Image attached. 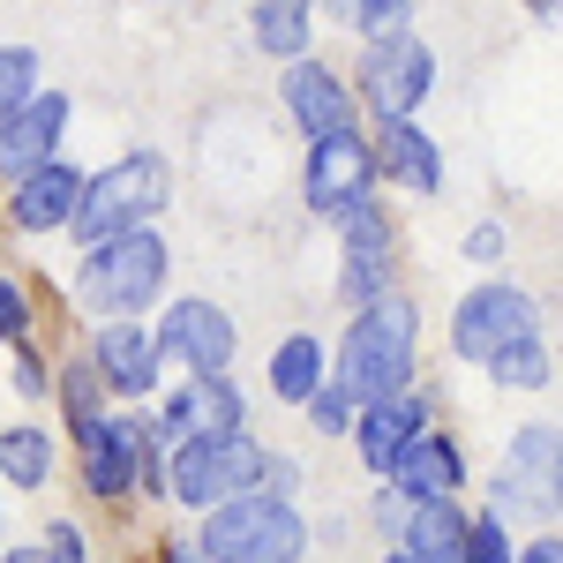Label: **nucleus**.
Wrapping results in <instances>:
<instances>
[{
  "mask_svg": "<svg viewBox=\"0 0 563 563\" xmlns=\"http://www.w3.org/2000/svg\"><path fill=\"white\" fill-rule=\"evenodd\" d=\"M526 339H541V301L526 286H511V278H481L451 308V353L474 361V368H496Z\"/></svg>",
  "mask_w": 563,
  "mask_h": 563,
  "instance_id": "6",
  "label": "nucleus"
},
{
  "mask_svg": "<svg viewBox=\"0 0 563 563\" xmlns=\"http://www.w3.org/2000/svg\"><path fill=\"white\" fill-rule=\"evenodd\" d=\"M278 98H286V113H294V129L308 143L316 135H339V129H361V90H353V76L323 68V60H294L278 76Z\"/></svg>",
  "mask_w": 563,
  "mask_h": 563,
  "instance_id": "12",
  "label": "nucleus"
},
{
  "mask_svg": "<svg viewBox=\"0 0 563 563\" xmlns=\"http://www.w3.org/2000/svg\"><path fill=\"white\" fill-rule=\"evenodd\" d=\"M166 203H174V166H166L158 151H121L113 166H98V174H90L84 211H76V241L98 249V241L143 233Z\"/></svg>",
  "mask_w": 563,
  "mask_h": 563,
  "instance_id": "3",
  "label": "nucleus"
},
{
  "mask_svg": "<svg viewBox=\"0 0 563 563\" xmlns=\"http://www.w3.org/2000/svg\"><path fill=\"white\" fill-rule=\"evenodd\" d=\"M249 8H256V0H249Z\"/></svg>",
  "mask_w": 563,
  "mask_h": 563,
  "instance_id": "39",
  "label": "nucleus"
},
{
  "mask_svg": "<svg viewBox=\"0 0 563 563\" xmlns=\"http://www.w3.org/2000/svg\"><path fill=\"white\" fill-rule=\"evenodd\" d=\"M466 563H519V549H511V519H504V511H474Z\"/></svg>",
  "mask_w": 563,
  "mask_h": 563,
  "instance_id": "31",
  "label": "nucleus"
},
{
  "mask_svg": "<svg viewBox=\"0 0 563 563\" xmlns=\"http://www.w3.org/2000/svg\"><path fill=\"white\" fill-rule=\"evenodd\" d=\"M31 294H23V278H0V346H31Z\"/></svg>",
  "mask_w": 563,
  "mask_h": 563,
  "instance_id": "32",
  "label": "nucleus"
},
{
  "mask_svg": "<svg viewBox=\"0 0 563 563\" xmlns=\"http://www.w3.org/2000/svg\"><path fill=\"white\" fill-rule=\"evenodd\" d=\"M519 563H563V541L556 533H533V541L519 549Z\"/></svg>",
  "mask_w": 563,
  "mask_h": 563,
  "instance_id": "35",
  "label": "nucleus"
},
{
  "mask_svg": "<svg viewBox=\"0 0 563 563\" xmlns=\"http://www.w3.org/2000/svg\"><path fill=\"white\" fill-rule=\"evenodd\" d=\"M38 53H31V45H8V53H0V113H23V106H31V98H38Z\"/></svg>",
  "mask_w": 563,
  "mask_h": 563,
  "instance_id": "28",
  "label": "nucleus"
},
{
  "mask_svg": "<svg viewBox=\"0 0 563 563\" xmlns=\"http://www.w3.org/2000/svg\"><path fill=\"white\" fill-rule=\"evenodd\" d=\"M106 398H113V390H106V376H98V361H68V368H60V406H68V429H76V443H84L90 429H106V421H113V413H106Z\"/></svg>",
  "mask_w": 563,
  "mask_h": 563,
  "instance_id": "25",
  "label": "nucleus"
},
{
  "mask_svg": "<svg viewBox=\"0 0 563 563\" xmlns=\"http://www.w3.org/2000/svg\"><path fill=\"white\" fill-rule=\"evenodd\" d=\"M263 481H271V451L249 429L174 443V504L196 511V519H211L218 504H233V496H256Z\"/></svg>",
  "mask_w": 563,
  "mask_h": 563,
  "instance_id": "5",
  "label": "nucleus"
},
{
  "mask_svg": "<svg viewBox=\"0 0 563 563\" xmlns=\"http://www.w3.org/2000/svg\"><path fill=\"white\" fill-rule=\"evenodd\" d=\"M84 488L98 504H129L143 488V421L135 413H113L106 429L84 435Z\"/></svg>",
  "mask_w": 563,
  "mask_h": 563,
  "instance_id": "17",
  "label": "nucleus"
},
{
  "mask_svg": "<svg viewBox=\"0 0 563 563\" xmlns=\"http://www.w3.org/2000/svg\"><path fill=\"white\" fill-rule=\"evenodd\" d=\"M496 511L519 526H549L563 511V429L526 421L496 466Z\"/></svg>",
  "mask_w": 563,
  "mask_h": 563,
  "instance_id": "8",
  "label": "nucleus"
},
{
  "mask_svg": "<svg viewBox=\"0 0 563 563\" xmlns=\"http://www.w3.org/2000/svg\"><path fill=\"white\" fill-rule=\"evenodd\" d=\"M390 488H406L413 504H443V496H459V488H466V451H459V435L429 429L413 451H406V466L390 474Z\"/></svg>",
  "mask_w": 563,
  "mask_h": 563,
  "instance_id": "20",
  "label": "nucleus"
},
{
  "mask_svg": "<svg viewBox=\"0 0 563 563\" xmlns=\"http://www.w3.org/2000/svg\"><path fill=\"white\" fill-rule=\"evenodd\" d=\"M376 158H384L390 188H413V196H435L443 188V151L421 121H376Z\"/></svg>",
  "mask_w": 563,
  "mask_h": 563,
  "instance_id": "19",
  "label": "nucleus"
},
{
  "mask_svg": "<svg viewBox=\"0 0 563 563\" xmlns=\"http://www.w3.org/2000/svg\"><path fill=\"white\" fill-rule=\"evenodd\" d=\"M331 376H339V368L323 361V339H316V331H294V339L271 346V398H286V406H308Z\"/></svg>",
  "mask_w": 563,
  "mask_h": 563,
  "instance_id": "23",
  "label": "nucleus"
},
{
  "mask_svg": "<svg viewBox=\"0 0 563 563\" xmlns=\"http://www.w3.org/2000/svg\"><path fill=\"white\" fill-rule=\"evenodd\" d=\"M203 563H301L308 556V519L286 496H233L211 519H196Z\"/></svg>",
  "mask_w": 563,
  "mask_h": 563,
  "instance_id": "4",
  "label": "nucleus"
},
{
  "mask_svg": "<svg viewBox=\"0 0 563 563\" xmlns=\"http://www.w3.org/2000/svg\"><path fill=\"white\" fill-rule=\"evenodd\" d=\"M301 413H308V429H316V435H353V429H361V398H353V390L339 384V376L316 390Z\"/></svg>",
  "mask_w": 563,
  "mask_h": 563,
  "instance_id": "29",
  "label": "nucleus"
},
{
  "mask_svg": "<svg viewBox=\"0 0 563 563\" xmlns=\"http://www.w3.org/2000/svg\"><path fill=\"white\" fill-rule=\"evenodd\" d=\"M549 376H556V361H549V346H541V339L511 346L496 368H488V384H504V390H549Z\"/></svg>",
  "mask_w": 563,
  "mask_h": 563,
  "instance_id": "27",
  "label": "nucleus"
},
{
  "mask_svg": "<svg viewBox=\"0 0 563 563\" xmlns=\"http://www.w3.org/2000/svg\"><path fill=\"white\" fill-rule=\"evenodd\" d=\"M353 90H361V106H368L376 121H413V113L429 106V90H435V53H429V38H421V31H406V38L361 45Z\"/></svg>",
  "mask_w": 563,
  "mask_h": 563,
  "instance_id": "9",
  "label": "nucleus"
},
{
  "mask_svg": "<svg viewBox=\"0 0 563 563\" xmlns=\"http://www.w3.org/2000/svg\"><path fill=\"white\" fill-rule=\"evenodd\" d=\"M0 474H8V488H45L53 481V435L38 429V421H15V429L0 435Z\"/></svg>",
  "mask_w": 563,
  "mask_h": 563,
  "instance_id": "24",
  "label": "nucleus"
},
{
  "mask_svg": "<svg viewBox=\"0 0 563 563\" xmlns=\"http://www.w3.org/2000/svg\"><path fill=\"white\" fill-rule=\"evenodd\" d=\"M158 563H203V549H196V541H166V556Z\"/></svg>",
  "mask_w": 563,
  "mask_h": 563,
  "instance_id": "36",
  "label": "nucleus"
},
{
  "mask_svg": "<svg viewBox=\"0 0 563 563\" xmlns=\"http://www.w3.org/2000/svg\"><path fill=\"white\" fill-rule=\"evenodd\" d=\"M68 121H76L68 90H38L23 113H0V166H8V180L53 166V158H60V143H68Z\"/></svg>",
  "mask_w": 563,
  "mask_h": 563,
  "instance_id": "14",
  "label": "nucleus"
},
{
  "mask_svg": "<svg viewBox=\"0 0 563 563\" xmlns=\"http://www.w3.org/2000/svg\"><path fill=\"white\" fill-rule=\"evenodd\" d=\"M390 211L384 203H368V211H353L346 225H339V301L361 316V308L390 301L398 286H390Z\"/></svg>",
  "mask_w": 563,
  "mask_h": 563,
  "instance_id": "10",
  "label": "nucleus"
},
{
  "mask_svg": "<svg viewBox=\"0 0 563 563\" xmlns=\"http://www.w3.org/2000/svg\"><path fill=\"white\" fill-rule=\"evenodd\" d=\"M90 361H98V376L113 398H151V390L166 384V339H158V323H98L90 331Z\"/></svg>",
  "mask_w": 563,
  "mask_h": 563,
  "instance_id": "11",
  "label": "nucleus"
},
{
  "mask_svg": "<svg viewBox=\"0 0 563 563\" xmlns=\"http://www.w3.org/2000/svg\"><path fill=\"white\" fill-rule=\"evenodd\" d=\"M429 435V398L406 390V398H384V406H361V429H353V451L376 481H390L406 466V451Z\"/></svg>",
  "mask_w": 563,
  "mask_h": 563,
  "instance_id": "15",
  "label": "nucleus"
},
{
  "mask_svg": "<svg viewBox=\"0 0 563 563\" xmlns=\"http://www.w3.org/2000/svg\"><path fill=\"white\" fill-rule=\"evenodd\" d=\"M0 563H53V556H45V541H38V549H31V541H15V549H8Z\"/></svg>",
  "mask_w": 563,
  "mask_h": 563,
  "instance_id": "37",
  "label": "nucleus"
},
{
  "mask_svg": "<svg viewBox=\"0 0 563 563\" xmlns=\"http://www.w3.org/2000/svg\"><path fill=\"white\" fill-rule=\"evenodd\" d=\"M316 8H323V0H256V8H249V38H256L263 60H278V68L316 60V53H308V45H316Z\"/></svg>",
  "mask_w": 563,
  "mask_h": 563,
  "instance_id": "21",
  "label": "nucleus"
},
{
  "mask_svg": "<svg viewBox=\"0 0 563 563\" xmlns=\"http://www.w3.org/2000/svg\"><path fill=\"white\" fill-rule=\"evenodd\" d=\"M166 429L180 435V443H196V435H241L249 429V398H241V384L233 376H188V384L166 390Z\"/></svg>",
  "mask_w": 563,
  "mask_h": 563,
  "instance_id": "16",
  "label": "nucleus"
},
{
  "mask_svg": "<svg viewBox=\"0 0 563 563\" xmlns=\"http://www.w3.org/2000/svg\"><path fill=\"white\" fill-rule=\"evenodd\" d=\"M84 188H90V180L76 174L68 158H53V166H38V174L8 180V218H15L23 233H76Z\"/></svg>",
  "mask_w": 563,
  "mask_h": 563,
  "instance_id": "18",
  "label": "nucleus"
},
{
  "mask_svg": "<svg viewBox=\"0 0 563 563\" xmlns=\"http://www.w3.org/2000/svg\"><path fill=\"white\" fill-rule=\"evenodd\" d=\"M466 256L474 263H504V225H474V233H466Z\"/></svg>",
  "mask_w": 563,
  "mask_h": 563,
  "instance_id": "34",
  "label": "nucleus"
},
{
  "mask_svg": "<svg viewBox=\"0 0 563 563\" xmlns=\"http://www.w3.org/2000/svg\"><path fill=\"white\" fill-rule=\"evenodd\" d=\"M8 390H15V398H53V390H60V376L45 368L38 346H8Z\"/></svg>",
  "mask_w": 563,
  "mask_h": 563,
  "instance_id": "30",
  "label": "nucleus"
},
{
  "mask_svg": "<svg viewBox=\"0 0 563 563\" xmlns=\"http://www.w3.org/2000/svg\"><path fill=\"white\" fill-rule=\"evenodd\" d=\"M466 541H474V511L443 496V504H413V526L398 549H413L421 563H466Z\"/></svg>",
  "mask_w": 563,
  "mask_h": 563,
  "instance_id": "22",
  "label": "nucleus"
},
{
  "mask_svg": "<svg viewBox=\"0 0 563 563\" xmlns=\"http://www.w3.org/2000/svg\"><path fill=\"white\" fill-rule=\"evenodd\" d=\"M413 361H421V316L406 294L361 308L346 323V346H339V384L361 398V406H384V398H406L413 390Z\"/></svg>",
  "mask_w": 563,
  "mask_h": 563,
  "instance_id": "1",
  "label": "nucleus"
},
{
  "mask_svg": "<svg viewBox=\"0 0 563 563\" xmlns=\"http://www.w3.org/2000/svg\"><path fill=\"white\" fill-rule=\"evenodd\" d=\"M376 180H384V158H376V135L339 129V135H316L308 143V166H301V203L331 225H346L353 211L376 203Z\"/></svg>",
  "mask_w": 563,
  "mask_h": 563,
  "instance_id": "7",
  "label": "nucleus"
},
{
  "mask_svg": "<svg viewBox=\"0 0 563 563\" xmlns=\"http://www.w3.org/2000/svg\"><path fill=\"white\" fill-rule=\"evenodd\" d=\"M158 339H166V361H180L188 376H225L233 368V346H241L233 316L218 301H174L158 316Z\"/></svg>",
  "mask_w": 563,
  "mask_h": 563,
  "instance_id": "13",
  "label": "nucleus"
},
{
  "mask_svg": "<svg viewBox=\"0 0 563 563\" xmlns=\"http://www.w3.org/2000/svg\"><path fill=\"white\" fill-rule=\"evenodd\" d=\"M384 563H421V556H413V549H390V556Z\"/></svg>",
  "mask_w": 563,
  "mask_h": 563,
  "instance_id": "38",
  "label": "nucleus"
},
{
  "mask_svg": "<svg viewBox=\"0 0 563 563\" xmlns=\"http://www.w3.org/2000/svg\"><path fill=\"white\" fill-rule=\"evenodd\" d=\"M339 23H346L361 45H376V38H406L413 31V0H323Z\"/></svg>",
  "mask_w": 563,
  "mask_h": 563,
  "instance_id": "26",
  "label": "nucleus"
},
{
  "mask_svg": "<svg viewBox=\"0 0 563 563\" xmlns=\"http://www.w3.org/2000/svg\"><path fill=\"white\" fill-rule=\"evenodd\" d=\"M45 556H53V563H84V526L53 519V526H45Z\"/></svg>",
  "mask_w": 563,
  "mask_h": 563,
  "instance_id": "33",
  "label": "nucleus"
},
{
  "mask_svg": "<svg viewBox=\"0 0 563 563\" xmlns=\"http://www.w3.org/2000/svg\"><path fill=\"white\" fill-rule=\"evenodd\" d=\"M166 278H174V249L158 241V225H143V233H121V241L84 249V263H76V301L90 316H106V323H121V316H151V301L166 294Z\"/></svg>",
  "mask_w": 563,
  "mask_h": 563,
  "instance_id": "2",
  "label": "nucleus"
}]
</instances>
